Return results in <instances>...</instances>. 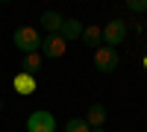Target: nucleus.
Here are the masks:
<instances>
[{"mask_svg": "<svg viewBox=\"0 0 147 132\" xmlns=\"http://www.w3.org/2000/svg\"><path fill=\"white\" fill-rule=\"evenodd\" d=\"M65 132H91V126L85 123V117H71L65 123Z\"/></svg>", "mask_w": 147, "mask_h": 132, "instance_id": "obj_12", "label": "nucleus"}, {"mask_svg": "<svg viewBox=\"0 0 147 132\" xmlns=\"http://www.w3.org/2000/svg\"><path fill=\"white\" fill-rule=\"evenodd\" d=\"M94 68L100 70V74H112V70H118V50L115 47H97L94 50Z\"/></svg>", "mask_w": 147, "mask_h": 132, "instance_id": "obj_3", "label": "nucleus"}, {"mask_svg": "<svg viewBox=\"0 0 147 132\" xmlns=\"http://www.w3.org/2000/svg\"><path fill=\"white\" fill-rule=\"evenodd\" d=\"M65 53H68V41L59 32H50L47 38H41V56H47V59H62Z\"/></svg>", "mask_w": 147, "mask_h": 132, "instance_id": "obj_5", "label": "nucleus"}, {"mask_svg": "<svg viewBox=\"0 0 147 132\" xmlns=\"http://www.w3.org/2000/svg\"><path fill=\"white\" fill-rule=\"evenodd\" d=\"M82 21L80 18H65L62 21V29H59V35H62L65 41H74V38H82Z\"/></svg>", "mask_w": 147, "mask_h": 132, "instance_id": "obj_6", "label": "nucleus"}, {"mask_svg": "<svg viewBox=\"0 0 147 132\" xmlns=\"http://www.w3.org/2000/svg\"><path fill=\"white\" fill-rule=\"evenodd\" d=\"M27 132H56V117L47 109H35L27 117Z\"/></svg>", "mask_w": 147, "mask_h": 132, "instance_id": "obj_2", "label": "nucleus"}, {"mask_svg": "<svg viewBox=\"0 0 147 132\" xmlns=\"http://www.w3.org/2000/svg\"><path fill=\"white\" fill-rule=\"evenodd\" d=\"M12 41H15V47L21 53H38L41 50V32L32 29V27H18Z\"/></svg>", "mask_w": 147, "mask_h": 132, "instance_id": "obj_1", "label": "nucleus"}, {"mask_svg": "<svg viewBox=\"0 0 147 132\" xmlns=\"http://www.w3.org/2000/svg\"><path fill=\"white\" fill-rule=\"evenodd\" d=\"M12 88H15L18 94H32V91H35V76H32V74H24V70H21V74L12 79Z\"/></svg>", "mask_w": 147, "mask_h": 132, "instance_id": "obj_9", "label": "nucleus"}, {"mask_svg": "<svg viewBox=\"0 0 147 132\" xmlns=\"http://www.w3.org/2000/svg\"><path fill=\"white\" fill-rule=\"evenodd\" d=\"M41 65H44V56H38V53H24V74H38L41 70Z\"/></svg>", "mask_w": 147, "mask_h": 132, "instance_id": "obj_10", "label": "nucleus"}, {"mask_svg": "<svg viewBox=\"0 0 147 132\" xmlns=\"http://www.w3.org/2000/svg\"><path fill=\"white\" fill-rule=\"evenodd\" d=\"M82 41L88 44V47H97V44L103 41V27H94V23H91V27H85V29H82Z\"/></svg>", "mask_w": 147, "mask_h": 132, "instance_id": "obj_11", "label": "nucleus"}, {"mask_svg": "<svg viewBox=\"0 0 147 132\" xmlns=\"http://www.w3.org/2000/svg\"><path fill=\"white\" fill-rule=\"evenodd\" d=\"M0 3H12V0H0Z\"/></svg>", "mask_w": 147, "mask_h": 132, "instance_id": "obj_15", "label": "nucleus"}, {"mask_svg": "<svg viewBox=\"0 0 147 132\" xmlns=\"http://www.w3.org/2000/svg\"><path fill=\"white\" fill-rule=\"evenodd\" d=\"M91 132H106V129H103V126H94V129H91Z\"/></svg>", "mask_w": 147, "mask_h": 132, "instance_id": "obj_14", "label": "nucleus"}, {"mask_svg": "<svg viewBox=\"0 0 147 132\" xmlns=\"http://www.w3.org/2000/svg\"><path fill=\"white\" fill-rule=\"evenodd\" d=\"M144 68H147V59H144Z\"/></svg>", "mask_w": 147, "mask_h": 132, "instance_id": "obj_17", "label": "nucleus"}, {"mask_svg": "<svg viewBox=\"0 0 147 132\" xmlns=\"http://www.w3.org/2000/svg\"><path fill=\"white\" fill-rule=\"evenodd\" d=\"M62 15H59V12L56 9H47L44 12V15H41V29L47 32V35H50V32H59V29H62Z\"/></svg>", "mask_w": 147, "mask_h": 132, "instance_id": "obj_8", "label": "nucleus"}, {"mask_svg": "<svg viewBox=\"0 0 147 132\" xmlns=\"http://www.w3.org/2000/svg\"><path fill=\"white\" fill-rule=\"evenodd\" d=\"M127 38V21H121V18H112L103 27V41H106V47H115L118 50V44Z\"/></svg>", "mask_w": 147, "mask_h": 132, "instance_id": "obj_4", "label": "nucleus"}, {"mask_svg": "<svg viewBox=\"0 0 147 132\" xmlns=\"http://www.w3.org/2000/svg\"><path fill=\"white\" fill-rule=\"evenodd\" d=\"M129 12H136V15H141V12H147V0H124Z\"/></svg>", "mask_w": 147, "mask_h": 132, "instance_id": "obj_13", "label": "nucleus"}, {"mask_svg": "<svg viewBox=\"0 0 147 132\" xmlns=\"http://www.w3.org/2000/svg\"><path fill=\"white\" fill-rule=\"evenodd\" d=\"M0 112H3V100H0Z\"/></svg>", "mask_w": 147, "mask_h": 132, "instance_id": "obj_16", "label": "nucleus"}, {"mask_svg": "<svg viewBox=\"0 0 147 132\" xmlns=\"http://www.w3.org/2000/svg\"><path fill=\"white\" fill-rule=\"evenodd\" d=\"M106 117H109L106 106H103V103H91V106H88V115H85V123H88L91 129H94V126H106Z\"/></svg>", "mask_w": 147, "mask_h": 132, "instance_id": "obj_7", "label": "nucleus"}]
</instances>
